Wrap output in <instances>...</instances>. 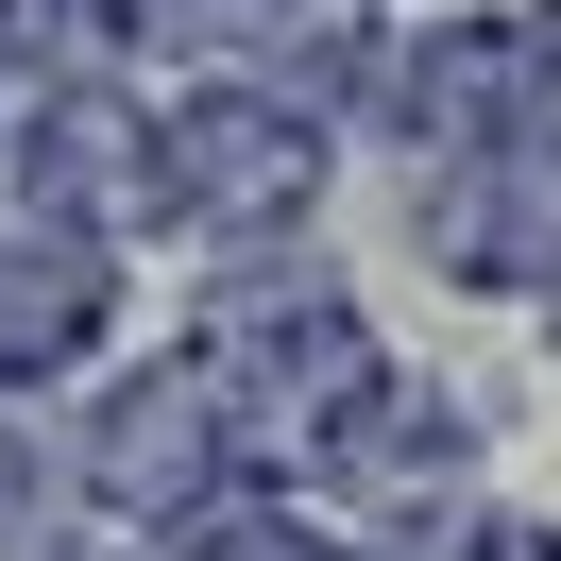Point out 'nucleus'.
<instances>
[{"label": "nucleus", "mask_w": 561, "mask_h": 561, "mask_svg": "<svg viewBox=\"0 0 561 561\" xmlns=\"http://www.w3.org/2000/svg\"><path fill=\"white\" fill-rule=\"evenodd\" d=\"M239 493H255V443H239V409L205 391V357H137V375L85 409V511H103V527L187 545V527L239 511Z\"/></svg>", "instance_id": "obj_1"}, {"label": "nucleus", "mask_w": 561, "mask_h": 561, "mask_svg": "<svg viewBox=\"0 0 561 561\" xmlns=\"http://www.w3.org/2000/svg\"><path fill=\"white\" fill-rule=\"evenodd\" d=\"M273 477H289V493H323V511H357V527H391V545H425V527L477 511V425H459L425 375H391V357H375V375H357L341 409H323L307 443L273 459Z\"/></svg>", "instance_id": "obj_2"}, {"label": "nucleus", "mask_w": 561, "mask_h": 561, "mask_svg": "<svg viewBox=\"0 0 561 561\" xmlns=\"http://www.w3.org/2000/svg\"><path fill=\"white\" fill-rule=\"evenodd\" d=\"M323 205V119L255 85H153V221L187 239H289Z\"/></svg>", "instance_id": "obj_3"}, {"label": "nucleus", "mask_w": 561, "mask_h": 561, "mask_svg": "<svg viewBox=\"0 0 561 561\" xmlns=\"http://www.w3.org/2000/svg\"><path fill=\"white\" fill-rule=\"evenodd\" d=\"M0 171H18V221L119 255V239L153 221V103H137V85H51V103L18 119V153H0Z\"/></svg>", "instance_id": "obj_4"}, {"label": "nucleus", "mask_w": 561, "mask_h": 561, "mask_svg": "<svg viewBox=\"0 0 561 561\" xmlns=\"http://www.w3.org/2000/svg\"><path fill=\"white\" fill-rule=\"evenodd\" d=\"M375 51H391V0H221L187 69L255 85V103H289V119H341L357 85H375Z\"/></svg>", "instance_id": "obj_5"}, {"label": "nucleus", "mask_w": 561, "mask_h": 561, "mask_svg": "<svg viewBox=\"0 0 561 561\" xmlns=\"http://www.w3.org/2000/svg\"><path fill=\"white\" fill-rule=\"evenodd\" d=\"M119 323V255L103 239H51V221H0V391H51L85 375Z\"/></svg>", "instance_id": "obj_6"}, {"label": "nucleus", "mask_w": 561, "mask_h": 561, "mask_svg": "<svg viewBox=\"0 0 561 561\" xmlns=\"http://www.w3.org/2000/svg\"><path fill=\"white\" fill-rule=\"evenodd\" d=\"M69 18H85V51H103V69H187L221 0H69Z\"/></svg>", "instance_id": "obj_7"}, {"label": "nucleus", "mask_w": 561, "mask_h": 561, "mask_svg": "<svg viewBox=\"0 0 561 561\" xmlns=\"http://www.w3.org/2000/svg\"><path fill=\"white\" fill-rule=\"evenodd\" d=\"M0 153H18V103H0Z\"/></svg>", "instance_id": "obj_8"}]
</instances>
